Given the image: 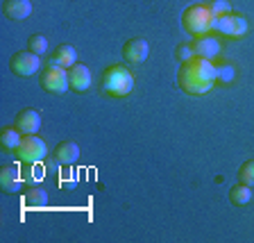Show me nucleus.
<instances>
[{
    "label": "nucleus",
    "mask_w": 254,
    "mask_h": 243,
    "mask_svg": "<svg viewBox=\"0 0 254 243\" xmlns=\"http://www.w3.org/2000/svg\"><path fill=\"white\" fill-rule=\"evenodd\" d=\"M41 86L46 93L53 95H62L70 89V80H68V71L59 69V66H48L41 73Z\"/></svg>",
    "instance_id": "obj_6"
},
{
    "label": "nucleus",
    "mask_w": 254,
    "mask_h": 243,
    "mask_svg": "<svg viewBox=\"0 0 254 243\" xmlns=\"http://www.w3.org/2000/svg\"><path fill=\"white\" fill-rule=\"evenodd\" d=\"M14 153L18 157V162H23V164H37V162H41L48 155V146L37 134H25Z\"/></svg>",
    "instance_id": "obj_5"
},
{
    "label": "nucleus",
    "mask_w": 254,
    "mask_h": 243,
    "mask_svg": "<svg viewBox=\"0 0 254 243\" xmlns=\"http://www.w3.org/2000/svg\"><path fill=\"white\" fill-rule=\"evenodd\" d=\"M39 66H41V57L34 53H30V50H21V53H14L9 59V69L14 75H18V78H32V75L39 71Z\"/></svg>",
    "instance_id": "obj_7"
},
{
    "label": "nucleus",
    "mask_w": 254,
    "mask_h": 243,
    "mask_svg": "<svg viewBox=\"0 0 254 243\" xmlns=\"http://www.w3.org/2000/svg\"><path fill=\"white\" fill-rule=\"evenodd\" d=\"M0 189L5 193H16L21 189V173L16 166H2L0 168Z\"/></svg>",
    "instance_id": "obj_14"
},
{
    "label": "nucleus",
    "mask_w": 254,
    "mask_h": 243,
    "mask_svg": "<svg viewBox=\"0 0 254 243\" xmlns=\"http://www.w3.org/2000/svg\"><path fill=\"white\" fill-rule=\"evenodd\" d=\"M238 180L248 186H254V159L245 162V164L238 168Z\"/></svg>",
    "instance_id": "obj_21"
},
{
    "label": "nucleus",
    "mask_w": 254,
    "mask_h": 243,
    "mask_svg": "<svg viewBox=\"0 0 254 243\" xmlns=\"http://www.w3.org/2000/svg\"><path fill=\"white\" fill-rule=\"evenodd\" d=\"M25 202L30 207H46L48 205V193L43 189H39V186H34V189H30L25 193Z\"/></svg>",
    "instance_id": "obj_19"
},
{
    "label": "nucleus",
    "mask_w": 254,
    "mask_h": 243,
    "mask_svg": "<svg viewBox=\"0 0 254 243\" xmlns=\"http://www.w3.org/2000/svg\"><path fill=\"white\" fill-rule=\"evenodd\" d=\"M175 55H177V59H180V62H186V59H193V57H195V55H193V48H190V43H182V46H177Z\"/></svg>",
    "instance_id": "obj_23"
},
{
    "label": "nucleus",
    "mask_w": 254,
    "mask_h": 243,
    "mask_svg": "<svg viewBox=\"0 0 254 243\" xmlns=\"http://www.w3.org/2000/svg\"><path fill=\"white\" fill-rule=\"evenodd\" d=\"M100 84H102V91L107 95H111V98H127L134 91V75L127 66L114 64V66L105 69Z\"/></svg>",
    "instance_id": "obj_2"
},
{
    "label": "nucleus",
    "mask_w": 254,
    "mask_h": 243,
    "mask_svg": "<svg viewBox=\"0 0 254 243\" xmlns=\"http://www.w3.org/2000/svg\"><path fill=\"white\" fill-rule=\"evenodd\" d=\"M250 30L245 16L241 14H225V16H213V23H211V32L216 34H222V37H229V39H241L245 37Z\"/></svg>",
    "instance_id": "obj_4"
},
{
    "label": "nucleus",
    "mask_w": 254,
    "mask_h": 243,
    "mask_svg": "<svg viewBox=\"0 0 254 243\" xmlns=\"http://www.w3.org/2000/svg\"><path fill=\"white\" fill-rule=\"evenodd\" d=\"M234 78H236V71H234L232 64H220V66H216V82L229 84Z\"/></svg>",
    "instance_id": "obj_20"
},
{
    "label": "nucleus",
    "mask_w": 254,
    "mask_h": 243,
    "mask_svg": "<svg viewBox=\"0 0 254 243\" xmlns=\"http://www.w3.org/2000/svg\"><path fill=\"white\" fill-rule=\"evenodd\" d=\"M182 23H184L186 32L193 37H202L211 32V23H213V14L209 11L206 5H190L184 9L182 14Z\"/></svg>",
    "instance_id": "obj_3"
},
{
    "label": "nucleus",
    "mask_w": 254,
    "mask_h": 243,
    "mask_svg": "<svg viewBox=\"0 0 254 243\" xmlns=\"http://www.w3.org/2000/svg\"><path fill=\"white\" fill-rule=\"evenodd\" d=\"M206 7H209V11H211L213 16L232 14V5H229V0H209Z\"/></svg>",
    "instance_id": "obj_22"
},
{
    "label": "nucleus",
    "mask_w": 254,
    "mask_h": 243,
    "mask_svg": "<svg viewBox=\"0 0 254 243\" xmlns=\"http://www.w3.org/2000/svg\"><path fill=\"white\" fill-rule=\"evenodd\" d=\"M14 125L23 137H25V134H37L39 127H41V114H39L37 109H21L16 114Z\"/></svg>",
    "instance_id": "obj_10"
},
{
    "label": "nucleus",
    "mask_w": 254,
    "mask_h": 243,
    "mask_svg": "<svg viewBox=\"0 0 254 243\" xmlns=\"http://www.w3.org/2000/svg\"><path fill=\"white\" fill-rule=\"evenodd\" d=\"M55 157H57L59 164H66V166L75 164L79 159V146L75 141H62L57 146V150H55Z\"/></svg>",
    "instance_id": "obj_15"
},
{
    "label": "nucleus",
    "mask_w": 254,
    "mask_h": 243,
    "mask_svg": "<svg viewBox=\"0 0 254 243\" xmlns=\"http://www.w3.org/2000/svg\"><path fill=\"white\" fill-rule=\"evenodd\" d=\"M250 200H252V186L248 184H234L232 191H229V202H232L234 207H245L250 205Z\"/></svg>",
    "instance_id": "obj_16"
},
{
    "label": "nucleus",
    "mask_w": 254,
    "mask_h": 243,
    "mask_svg": "<svg viewBox=\"0 0 254 243\" xmlns=\"http://www.w3.org/2000/svg\"><path fill=\"white\" fill-rule=\"evenodd\" d=\"M75 59H77V50L68 43H62V46L55 48L53 57H50V64L48 66H59V69L68 71L70 66H75Z\"/></svg>",
    "instance_id": "obj_13"
},
{
    "label": "nucleus",
    "mask_w": 254,
    "mask_h": 243,
    "mask_svg": "<svg viewBox=\"0 0 254 243\" xmlns=\"http://www.w3.org/2000/svg\"><path fill=\"white\" fill-rule=\"evenodd\" d=\"M68 80H70V89L77 91V93H84L91 86V71L86 69L84 64H75L68 69Z\"/></svg>",
    "instance_id": "obj_12"
},
{
    "label": "nucleus",
    "mask_w": 254,
    "mask_h": 243,
    "mask_svg": "<svg viewBox=\"0 0 254 243\" xmlns=\"http://www.w3.org/2000/svg\"><path fill=\"white\" fill-rule=\"evenodd\" d=\"M21 132L16 130V125L14 127H2L0 130V146L5 150H16L18 148V143H21Z\"/></svg>",
    "instance_id": "obj_17"
},
{
    "label": "nucleus",
    "mask_w": 254,
    "mask_h": 243,
    "mask_svg": "<svg viewBox=\"0 0 254 243\" xmlns=\"http://www.w3.org/2000/svg\"><path fill=\"white\" fill-rule=\"evenodd\" d=\"M27 50L34 55H46L48 53V39L43 37V34H32L30 39H27Z\"/></svg>",
    "instance_id": "obj_18"
},
{
    "label": "nucleus",
    "mask_w": 254,
    "mask_h": 243,
    "mask_svg": "<svg viewBox=\"0 0 254 243\" xmlns=\"http://www.w3.org/2000/svg\"><path fill=\"white\" fill-rule=\"evenodd\" d=\"M150 55V43L145 39H129V41L123 46V59L132 66H138L148 59Z\"/></svg>",
    "instance_id": "obj_8"
},
{
    "label": "nucleus",
    "mask_w": 254,
    "mask_h": 243,
    "mask_svg": "<svg viewBox=\"0 0 254 243\" xmlns=\"http://www.w3.org/2000/svg\"><path fill=\"white\" fill-rule=\"evenodd\" d=\"M2 14L9 21H25L32 14V2L30 0H5L2 2Z\"/></svg>",
    "instance_id": "obj_11"
},
{
    "label": "nucleus",
    "mask_w": 254,
    "mask_h": 243,
    "mask_svg": "<svg viewBox=\"0 0 254 243\" xmlns=\"http://www.w3.org/2000/svg\"><path fill=\"white\" fill-rule=\"evenodd\" d=\"M190 48H193V55L195 57H202V59H213L220 55V41L216 37H209V34H202V37H195L190 41Z\"/></svg>",
    "instance_id": "obj_9"
},
{
    "label": "nucleus",
    "mask_w": 254,
    "mask_h": 243,
    "mask_svg": "<svg viewBox=\"0 0 254 243\" xmlns=\"http://www.w3.org/2000/svg\"><path fill=\"white\" fill-rule=\"evenodd\" d=\"M177 84L189 95H204L216 84V66L209 59L193 57L182 62L177 71Z\"/></svg>",
    "instance_id": "obj_1"
}]
</instances>
